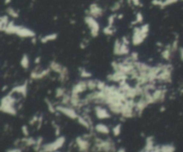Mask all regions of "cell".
I'll return each mask as SVG.
<instances>
[{
    "mask_svg": "<svg viewBox=\"0 0 183 152\" xmlns=\"http://www.w3.org/2000/svg\"><path fill=\"white\" fill-rule=\"evenodd\" d=\"M120 7H121L120 3H119V2H117V3H115V5H114V6L112 7V11H117V10H119V9H120Z\"/></svg>",
    "mask_w": 183,
    "mask_h": 152,
    "instance_id": "obj_37",
    "label": "cell"
},
{
    "mask_svg": "<svg viewBox=\"0 0 183 152\" xmlns=\"http://www.w3.org/2000/svg\"><path fill=\"white\" fill-rule=\"evenodd\" d=\"M173 51L172 49V45L169 44L167 46H165V48L162 51L161 53V55H162V58L165 61H170L171 58H172V54Z\"/></svg>",
    "mask_w": 183,
    "mask_h": 152,
    "instance_id": "obj_16",
    "label": "cell"
},
{
    "mask_svg": "<svg viewBox=\"0 0 183 152\" xmlns=\"http://www.w3.org/2000/svg\"><path fill=\"white\" fill-rule=\"evenodd\" d=\"M15 35L23 38H34L36 37V33L32 29L21 25L17 26Z\"/></svg>",
    "mask_w": 183,
    "mask_h": 152,
    "instance_id": "obj_7",
    "label": "cell"
},
{
    "mask_svg": "<svg viewBox=\"0 0 183 152\" xmlns=\"http://www.w3.org/2000/svg\"><path fill=\"white\" fill-rule=\"evenodd\" d=\"M129 59H130L131 61H132L133 62H137V60H138V53H137V52H132V53L130 54Z\"/></svg>",
    "mask_w": 183,
    "mask_h": 152,
    "instance_id": "obj_34",
    "label": "cell"
},
{
    "mask_svg": "<svg viewBox=\"0 0 183 152\" xmlns=\"http://www.w3.org/2000/svg\"><path fill=\"white\" fill-rule=\"evenodd\" d=\"M50 72H51L50 68H43L39 65H38L31 71V73H30V78L33 79V80H39V79H42V78L47 77Z\"/></svg>",
    "mask_w": 183,
    "mask_h": 152,
    "instance_id": "obj_5",
    "label": "cell"
},
{
    "mask_svg": "<svg viewBox=\"0 0 183 152\" xmlns=\"http://www.w3.org/2000/svg\"><path fill=\"white\" fill-rule=\"evenodd\" d=\"M180 56H181V61H183V47L180 48Z\"/></svg>",
    "mask_w": 183,
    "mask_h": 152,
    "instance_id": "obj_42",
    "label": "cell"
},
{
    "mask_svg": "<svg viewBox=\"0 0 183 152\" xmlns=\"http://www.w3.org/2000/svg\"><path fill=\"white\" fill-rule=\"evenodd\" d=\"M58 38V35L56 33H50V34H46L45 36H43L40 38V42L42 44H46L49 42H53L55 41L56 38Z\"/></svg>",
    "mask_w": 183,
    "mask_h": 152,
    "instance_id": "obj_18",
    "label": "cell"
},
{
    "mask_svg": "<svg viewBox=\"0 0 183 152\" xmlns=\"http://www.w3.org/2000/svg\"><path fill=\"white\" fill-rule=\"evenodd\" d=\"M10 2H11V0H5V5H8Z\"/></svg>",
    "mask_w": 183,
    "mask_h": 152,
    "instance_id": "obj_44",
    "label": "cell"
},
{
    "mask_svg": "<svg viewBox=\"0 0 183 152\" xmlns=\"http://www.w3.org/2000/svg\"><path fill=\"white\" fill-rule=\"evenodd\" d=\"M49 68H50L51 71H54V72L57 73L58 75L61 74L64 71V69L65 68V67H64L62 64H60L59 62H51L49 64Z\"/></svg>",
    "mask_w": 183,
    "mask_h": 152,
    "instance_id": "obj_17",
    "label": "cell"
},
{
    "mask_svg": "<svg viewBox=\"0 0 183 152\" xmlns=\"http://www.w3.org/2000/svg\"><path fill=\"white\" fill-rule=\"evenodd\" d=\"M9 22H10L9 15H2L1 16V18H0V30L2 32H4Z\"/></svg>",
    "mask_w": 183,
    "mask_h": 152,
    "instance_id": "obj_20",
    "label": "cell"
},
{
    "mask_svg": "<svg viewBox=\"0 0 183 152\" xmlns=\"http://www.w3.org/2000/svg\"><path fill=\"white\" fill-rule=\"evenodd\" d=\"M115 152H126V150L124 148H119L118 150H116Z\"/></svg>",
    "mask_w": 183,
    "mask_h": 152,
    "instance_id": "obj_43",
    "label": "cell"
},
{
    "mask_svg": "<svg viewBox=\"0 0 183 152\" xmlns=\"http://www.w3.org/2000/svg\"><path fill=\"white\" fill-rule=\"evenodd\" d=\"M182 1H183V0H182Z\"/></svg>",
    "mask_w": 183,
    "mask_h": 152,
    "instance_id": "obj_48",
    "label": "cell"
},
{
    "mask_svg": "<svg viewBox=\"0 0 183 152\" xmlns=\"http://www.w3.org/2000/svg\"><path fill=\"white\" fill-rule=\"evenodd\" d=\"M103 32H104V34L106 35V36H112V35L115 32V29H114V27H112V26H108V25H107L106 27L104 28Z\"/></svg>",
    "mask_w": 183,
    "mask_h": 152,
    "instance_id": "obj_29",
    "label": "cell"
},
{
    "mask_svg": "<svg viewBox=\"0 0 183 152\" xmlns=\"http://www.w3.org/2000/svg\"><path fill=\"white\" fill-rule=\"evenodd\" d=\"M112 132H113L114 136L118 137L121 133V124H117L116 126H115L112 129Z\"/></svg>",
    "mask_w": 183,
    "mask_h": 152,
    "instance_id": "obj_28",
    "label": "cell"
},
{
    "mask_svg": "<svg viewBox=\"0 0 183 152\" xmlns=\"http://www.w3.org/2000/svg\"><path fill=\"white\" fill-rule=\"evenodd\" d=\"M153 100L156 102H162L165 99V91L164 90H160V89H155L154 91L151 92Z\"/></svg>",
    "mask_w": 183,
    "mask_h": 152,
    "instance_id": "obj_14",
    "label": "cell"
},
{
    "mask_svg": "<svg viewBox=\"0 0 183 152\" xmlns=\"http://www.w3.org/2000/svg\"><path fill=\"white\" fill-rule=\"evenodd\" d=\"M0 110L3 113L11 115V116H15L17 114V109L15 108V105L14 104H8V103H1L0 105Z\"/></svg>",
    "mask_w": 183,
    "mask_h": 152,
    "instance_id": "obj_13",
    "label": "cell"
},
{
    "mask_svg": "<svg viewBox=\"0 0 183 152\" xmlns=\"http://www.w3.org/2000/svg\"><path fill=\"white\" fill-rule=\"evenodd\" d=\"M94 130L96 131L99 134H104V135H108L110 133V128L108 126H106L104 123H98L94 126Z\"/></svg>",
    "mask_w": 183,
    "mask_h": 152,
    "instance_id": "obj_15",
    "label": "cell"
},
{
    "mask_svg": "<svg viewBox=\"0 0 183 152\" xmlns=\"http://www.w3.org/2000/svg\"><path fill=\"white\" fill-rule=\"evenodd\" d=\"M65 89L63 88V87H58L56 90H55V97L56 98H59V99H62L65 94Z\"/></svg>",
    "mask_w": 183,
    "mask_h": 152,
    "instance_id": "obj_30",
    "label": "cell"
},
{
    "mask_svg": "<svg viewBox=\"0 0 183 152\" xmlns=\"http://www.w3.org/2000/svg\"><path fill=\"white\" fill-rule=\"evenodd\" d=\"M22 132L24 135V137H29V134H30V131H29V127L27 126H22Z\"/></svg>",
    "mask_w": 183,
    "mask_h": 152,
    "instance_id": "obj_35",
    "label": "cell"
},
{
    "mask_svg": "<svg viewBox=\"0 0 183 152\" xmlns=\"http://www.w3.org/2000/svg\"><path fill=\"white\" fill-rule=\"evenodd\" d=\"M6 152H23L21 148H14V149H9Z\"/></svg>",
    "mask_w": 183,
    "mask_h": 152,
    "instance_id": "obj_38",
    "label": "cell"
},
{
    "mask_svg": "<svg viewBox=\"0 0 183 152\" xmlns=\"http://www.w3.org/2000/svg\"><path fill=\"white\" fill-rule=\"evenodd\" d=\"M84 20H85V23L87 24V26L90 31L91 37L96 38L99 34V31H100V25H99L98 22L96 21V19L92 17L90 15H87Z\"/></svg>",
    "mask_w": 183,
    "mask_h": 152,
    "instance_id": "obj_4",
    "label": "cell"
},
{
    "mask_svg": "<svg viewBox=\"0 0 183 152\" xmlns=\"http://www.w3.org/2000/svg\"><path fill=\"white\" fill-rule=\"evenodd\" d=\"M104 14V11L103 9L97 5V4H91L90 8H89V14L88 15H90L94 18H98V17H101Z\"/></svg>",
    "mask_w": 183,
    "mask_h": 152,
    "instance_id": "obj_11",
    "label": "cell"
},
{
    "mask_svg": "<svg viewBox=\"0 0 183 152\" xmlns=\"http://www.w3.org/2000/svg\"><path fill=\"white\" fill-rule=\"evenodd\" d=\"M17 26L14 21H10L8 26L6 27L5 30L4 31L6 35H15V32H16V29H17Z\"/></svg>",
    "mask_w": 183,
    "mask_h": 152,
    "instance_id": "obj_19",
    "label": "cell"
},
{
    "mask_svg": "<svg viewBox=\"0 0 183 152\" xmlns=\"http://www.w3.org/2000/svg\"><path fill=\"white\" fill-rule=\"evenodd\" d=\"M129 2H131V3H132L134 5H140V0H128Z\"/></svg>",
    "mask_w": 183,
    "mask_h": 152,
    "instance_id": "obj_41",
    "label": "cell"
},
{
    "mask_svg": "<svg viewBox=\"0 0 183 152\" xmlns=\"http://www.w3.org/2000/svg\"><path fill=\"white\" fill-rule=\"evenodd\" d=\"M34 62H35V64L39 65V63L41 62V56H37L34 60Z\"/></svg>",
    "mask_w": 183,
    "mask_h": 152,
    "instance_id": "obj_40",
    "label": "cell"
},
{
    "mask_svg": "<svg viewBox=\"0 0 183 152\" xmlns=\"http://www.w3.org/2000/svg\"><path fill=\"white\" fill-rule=\"evenodd\" d=\"M79 71H80V76L82 78L90 79V78H92V73L90 71H89L88 69H86V68H80Z\"/></svg>",
    "mask_w": 183,
    "mask_h": 152,
    "instance_id": "obj_22",
    "label": "cell"
},
{
    "mask_svg": "<svg viewBox=\"0 0 183 152\" xmlns=\"http://www.w3.org/2000/svg\"><path fill=\"white\" fill-rule=\"evenodd\" d=\"M162 2H163V0H152V5H156V6L162 7Z\"/></svg>",
    "mask_w": 183,
    "mask_h": 152,
    "instance_id": "obj_36",
    "label": "cell"
},
{
    "mask_svg": "<svg viewBox=\"0 0 183 152\" xmlns=\"http://www.w3.org/2000/svg\"><path fill=\"white\" fill-rule=\"evenodd\" d=\"M54 152H62V151H60V150H55V151Z\"/></svg>",
    "mask_w": 183,
    "mask_h": 152,
    "instance_id": "obj_47",
    "label": "cell"
},
{
    "mask_svg": "<svg viewBox=\"0 0 183 152\" xmlns=\"http://www.w3.org/2000/svg\"><path fill=\"white\" fill-rule=\"evenodd\" d=\"M179 0H163L162 2V5L161 8H164L166 6H169V5H172L173 4H176Z\"/></svg>",
    "mask_w": 183,
    "mask_h": 152,
    "instance_id": "obj_32",
    "label": "cell"
},
{
    "mask_svg": "<svg viewBox=\"0 0 183 152\" xmlns=\"http://www.w3.org/2000/svg\"><path fill=\"white\" fill-rule=\"evenodd\" d=\"M139 152H150V151H148V150H147L146 149H144V148H143V150H140Z\"/></svg>",
    "mask_w": 183,
    "mask_h": 152,
    "instance_id": "obj_45",
    "label": "cell"
},
{
    "mask_svg": "<svg viewBox=\"0 0 183 152\" xmlns=\"http://www.w3.org/2000/svg\"><path fill=\"white\" fill-rule=\"evenodd\" d=\"M143 21H144V16L140 12H138L136 14V18H135V21L133 22V24H140L143 22Z\"/></svg>",
    "mask_w": 183,
    "mask_h": 152,
    "instance_id": "obj_31",
    "label": "cell"
},
{
    "mask_svg": "<svg viewBox=\"0 0 183 152\" xmlns=\"http://www.w3.org/2000/svg\"><path fill=\"white\" fill-rule=\"evenodd\" d=\"M87 85H88V89L90 91H95L97 89V80L95 79H88L87 80Z\"/></svg>",
    "mask_w": 183,
    "mask_h": 152,
    "instance_id": "obj_25",
    "label": "cell"
},
{
    "mask_svg": "<svg viewBox=\"0 0 183 152\" xmlns=\"http://www.w3.org/2000/svg\"><path fill=\"white\" fill-rule=\"evenodd\" d=\"M127 78H128V75H126L119 70H115V72L113 74L108 76V79L115 83H121L122 81H126Z\"/></svg>",
    "mask_w": 183,
    "mask_h": 152,
    "instance_id": "obj_9",
    "label": "cell"
},
{
    "mask_svg": "<svg viewBox=\"0 0 183 152\" xmlns=\"http://www.w3.org/2000/svg\"><path fill=\"white\" fill-rule=\"evenodd\" d=\"M121 39H117L114 44V53L115 55L120 56V48H121Z\"/></svg>",
    "mask_w": 183,
    "mask_h": 152,
    "instance_id": "obj_27",
    "label": "cell"
},
{
    "mask_svg": "<svg viewBox=\"0 0 183 152\" xmlns=\"http://www.w3.org/2000/svg\"><path fill=\"white\" fill-rule=\"evenodd\" d=\"M56 110L58 113L65 116L66 117H68L70 119H72V120H75L78 118L79 117V114L77 113L76 109H74L72 106H70V105H57L56 106Z\"/></svg>",
    "mask_w": 183,
    "mask_h": 152,
    "instance_id": "obj_3",
    "label": "cell"
},
{
    "mask_svg": "<svg viewBox=\"0 0 183 152\" xmlns=\"http://www.w3.org/2000/svg\"><path fill=\"white\" fill-rule=\"evenodd\" d=\"M45 102H46L47 109H48V111H49L50 113L55 114V113H56V112H57V110H56V106H55V105H54V103H53V102H51L49 99L46 98V99H45Z\"/></svg>",
    "mask_w": 183,
    "mask_h": 152,
    "instance_id": "obj_23",
    "label": "cell"
},
{
    "mask_svg": "<svg viewBox=\"0 0 183 152\" xmlns=\"http://www.w3.org/2000/svg\"><path fill=\"white\" fill-rule=\"evenodd\" d=\"M115 19H116V14H111V15L108 17V19H107V25L114 27Z\"/></svg>",
    "mask_w": 183,
    "mask_h": 152,
    "instance_id": "obj_33",
    "label": "cell"
},
{
    "mask_svg": "<svg viewBox=\"0 0 183 152\" xmlns=\"http://www.w3.org/2000/svg\"><path fill=\"white\" fill-rule=\"evenodd\" d=\"M12 94H19L22 95L23 97H26L27 93H28V84L27 82H25L23 85H19L14 87L10 92Z\"/></svg>",
    "mask_w": 183,
    "mask_h": 152,
    "instance_id": "obj_12",
    "label": "cell"
},
{
    "mask_svg": "<svg viewBox=\"0 0 183 152\" xmlns=\"http://www.w3.org/2000/svg\"><path fill=\"white\" fill-rule=\"evenodd\" d=\"M123 17V15L122 14H120L119 16H118V19H121V18H122Z\"/></svg>",
    "mask_w": 183,
    "mask_h": 152,
    "instance_id": "obj_46",
    "label": "cell"
},
{
    "mask_svg": "<svg viewBox=\"0 0 183 152\" xmlns=\"http://www.w3.org/2000/svg\"><path fill=\"white\" fill-rule=\"evenodd\" d=\"M175 146L172 144H164L161 145V152H175Z\"/></svg>",
    "mask_w": 183,
    "mask_h": 152,
    "instance_id": "obj_24",
    "label": "cell"
},
{
    "mask_svg": "<svg viewBox=\"0 0 183 152\" xmlns=\"http://www.w3.org/2000/svg\"><path fill=\"white\" fill-rule=\"evenodd\" d=\"M149 33V25L143 24L140 27H135L133 29L132 37H131V43L133 45H139L145 41L147 35Z\"/></svg>",
    "mask_w": 183,
    "mask_h": 152,
    "instance_id": "obj_1",
    "label": "cell"
},
{
    "mask_svg": "<svg viewBox=\"0 0 183 152\" xmlns=\"http://www.w3.org/2000/svg\"><path fill=\"white\" fill-rule=\"evenodd\" d=\"M75 143L80 152H89L90 150V142L85 136L77 137L75 140Z\"/></svg>",
    "mask_w": 183,
    "mask_h": 152,
    "instance_id": "obj_6",
    "label": "cell"
},
{
    "mask_svg": "<svg viewBox=\"0 0 183 152\" xmlns=\"http://www.w3.org/2000/svg\"><path fill=\"white\" fill-rule=\"evenodd\" d=\"M20 64L24 69H28L30 67V58L27 54H23L21 61H20Z\"/></svg>",
    "mask_w": 183,
    "mask_h": 152,
    "instance_id": "obj_21",
    "label": "cell"
},
{
    "mask_svg": "<svg viewBox=\"0 0 183 152\" xmlns=\"http://www.w3.org/2000/svg\"><path fill=\"white\" fill-rule=\"evenodd\" d=\"M94 111L96 118L99 120H106L111 117V113H110L111 111L101 105H96L94 108Z\"/></svg>",
    "mask_w": 183,
    "mask_h": 152,
    "instance_id": "obj_8",
    "label": "cell"
},
{
    "mask_svg": "<svg viewBox=\"0 0 183 152\" xmlns=\"http://www.w3.org/2000/svg\"><path fill=\"white\" fill-rule=\"evenodd\" d=\"M65 143V137L61 135L57 136V138L52 142L43 144L39 152H54L55 150H59L60 149L63 148Z\"/></svg>",
    "mask_w": 183,
    "mask_h": 152,
    "instance_id": "obj_2",
    "label": "cell"
},
{
    "mask_svg": "<svg viewBox=\"0 0 183 152\" xmlns=\"http://www.w3.org/2000/svg\"><path fill=\"white\" fill-rule=\"evenodd\" d=\"M6 14H7V15H9L10 17L14 18V19H16V18L19 17V13H18L15 9H14L13 7H7V8H6Z\"/></svg>",
    "mask_w": 183,
    "mask_h": 152,
    "instance_id": "obj_26",
    "label": "cell"
},
{
    "mask_svg": "<svg viewBox=\"0 0 183 152\" xmlns=\"http://www.w3.org/2000/svg\"><path fill=\"white\" fill-rule=\"evenodd\" d=\"M121 40L122 43L126 44H130V40H129V38H128L127 37H122V38H121Z\"/></svg>",
    "mask_w": 183,
    "mask_h": 152,
    "instance_id": "obj_39",
    "label": "cell"
},
{
    "mask_svg": "<svg viewBox=\"0 0 183 152\" xmlns=\"http://www.w3.org/2000/svg\"><path fill=\"white\" fill-rule=\"evenodd\" d=\"M88 89V85H87V80H81L79 81L77 84H75L72 89H71V94H76L80 95L81 93L85 92Z\"/></svg>",
    "mask_w": 183,
    "mask_h": 152,
    "instance_id": "obj_10",
    "label": "cell"
}]
</instances>
